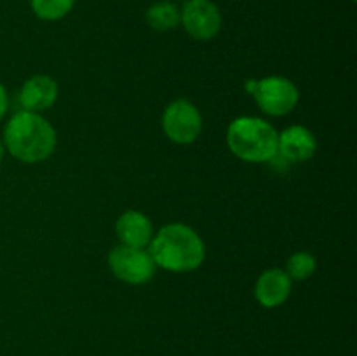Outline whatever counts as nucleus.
Segmentation results:
<instances>
[{"mask_svg": "<svg viewBox=\"0 0 357 356\" xmlns=\"http://www.w3.org/2000/svg\"><path fill=\"white\" fill-rule=\"evenodd\" d=\"M225 136L230 152L246 163H268L278 156L279 131L265 119L255 115L234 119Z\"/></svg>", "mask_w": 357, "mask_h": 356, "instance_id": "7ed1b4c3", "label": "nucleus"}, {"mask_svg": "<svg viewBox=\"0 0 357 356\" xmlns=\"http://www.w3.org/2000/svg\"><path fill=\"white\" fill-rule=\"evenodd\" d=\"M3 157H6V145H3L2 138H0V164H2Z\"/></svg>", "mask_w": 357, "mask_h": 356, "instance_id": "dca6fc26", "label": "nucleus"}, {"mask_svg": "<svg viewBox=\"0 0 357 356\" xmlns=\"http://www.w3.org/2000/svg\"><path fill=\"white\" fill-rule=\"evenodd\" d=\"M7 110H9V94H7L6 87L0 84V121L6 117Z\"/></svg>", "mask_w": 357, "mask_h": 356, "instance_id": "2eb2a0df", "label": "nucleus"}, {"mask_svg": "<svg viewBox=\"0 0 357 356\" xmlns=\"http://www.w3.org/2000/svg\"><path fill=\"white\" fill-rule=\"evenodd\" d=\"M115 234L124 246L149 248L155 230L145 213L129 209L122 213L115 222Z\"/></svg>", "mask_w": 357, "mask_h": 356, "instance_id": "9b49d317", "label": "nucleus"}, {"mask_svg": "<svg viewBox=\"0 0 357 356\" xmlns=\"http://www.w3.org/2000/svg\"><path fill=\"white\" fill-rule=\"evenodd\" d=\"M185 2H187V0H185Z\"/></svg>", "mask_w": 357, "mask_h": 356, "instance_id": "a211bd4d", "label": "nucleus"}, {"mask_svg": "<svg viewBox=\"0 0 357 356\" xmlns=\"http://www.w3.org/2000/svg\"><path fill=\"white\" fill-rule=\"evenodd\" d=\"M352 2H356V0H352Z\"/></svg>", "mask_w": 357, "mask_h": 356, "instance_id": "f3484780", "label": "nucleus"}, {"mask_svg": "<svg viewBox=\"0 0 357 356\" xmlns=\"http://www.w3.org/2000/svg\"><path fill=\"white\" fill-rule=\"evenodd\" d=\"M77 0H30L31 10L44 21L63 20L73 9Z\"/></svg>", "mask_w": 357, "mask_h": 356, "instance_id": "4468645a", "label": "nucleus"}, {"mask_svg": "<svg viewBox=\"0 0 357 356\" xmlns=\"http://www.w3.org/2000/svg\"><path fill=\"white\" fill-rule=\"evenodd\" d=\"M149 251L157 269L169 272H190L201 267L206 244L197 230L181 222L166 223L153 234Z\"/></svg>", "mask_w": 357, "mask_h": 356, "instance_id": "f03ea898", "label": "nucleus"}, {"mask_svg": "<svg viewBox=\"0 0 357 356\" xmlns=\"http://www.w3.org/2000/svg\"><path fill=\"white\" fill-rule=\"evenodd\" d=\"M317 260L309 251H296L286 262V274L291 281H305L316 272Z\"/></svg>", "mask_w": 357, "mask_h": 356, "instance_id": "ddd939ff", "label": "nucleus"}, {"mask_svg": "<svg viewBox=\"0 0 357 356\" xmlns=\"http://www.w3.org/2000/svg\"><path fill=\"white\" fill-rule=\"evenodd\" d=\"M204 121L202 114L192 101L174 100L162 114V131L178 145H190L201 136Z\"/></svg>", "mask_w": 357, "mask_h": 356, "instance_id": "423d86ee", "label": "nucleus"}, {"mask_svg": "<svg viewBox=\"0 0 357 356\" xmlns=\"http://www.w3.org/2000/svg\"><path fill=\"white\" fill-rule=\"evenodd\" d=\"M112 274L128 285H145L153 278L157 265L149 248H132L117 244L108 253Z\"/></svg>", "mask_w": 357, "mask_h": 356, "instance_id": "39448f33", "label": "nucleus"}, {"mask_svg": "<svg viewBox=\"0 0 357 356\" xmlns=\"http://www.w3.org/2000/svg\"><path fill=\"white\" fill-rule=\"evenodd\" d=\"M146 23L157 31L173 30L180 24V9L169 0H160L146 9Z\"/></svg>", "mask_w": 357, "mask_h": 356, "instance_id": "f8f14e48", "label": "nucleus"}, {"mask_svg": "<svg viewBox=\"0 0 357 356\" xmlns=\"http://www.w3.org/2000/svg\"><path fill=\"white\" fill-rule=\"evenodd\" d=\"M58 93V82L52 77L44 75V73L30 77L28 80H24L20 89L21 110L42 114L56 103Z\"/></svg>", "mask_w": 357, "mask_h": 356, "instance_id": "9d476101", "label": "nucleus"}, {"mask_svg": "<svg viewBox=\"0 0 357 356\" xmlns=\"http://www.w3.org/2000/svg\"><path fill=\"white\" fill-rule=\"evenodd\" d=\"M293 281L284 269H267L258 276L255 283V299L261 307L274 309L282 306L291 295Z\"/></svg>", "mask_w": 357, "mask_h": 356, "instance_id": "1a4fd4ad", "label": "nucleus"}, {"mask_svg": "<svg viewBox=\"0 0 357 356\" xmlns=\"http://www.w3.org/2000/svg\"><path fill=\"white\" fill-rule=\"evenodd\" d=\"M317 152L316 135L305 126H289L278 136V156L289 163H305Z\"/></svg>", "mask_w": 357, "mask_h": 356, "instance_id": "6e6552de", "label": "nucleus"}, {"mask_svg": "<svg viewBox=\"0 0 357 356\" xmlns=\"http://www.w3.org/2000/svg\"><path fill=\"white\" fill-rule=\"evenodd\" d=\"M2 142L6 152L24 164H37L52 156L58 145L56 129L42 114L20 110L7 121Z\"/></svg>", "mask_w": 357, "mask_h": 356, "instance_id": "f257e3e1", "label": "nucleus"}, {"mask_svg": "<svg viewBox=\"0 0 357 356\" xmlns=\"http://www.w3.org/2000/svg\"><path fill=\"white\" fill-rule=\"evenodd\" d=\"M180 23L195 40H211L222 30V13L213 0H187Z\"/></svg>", "mask_w": 357, "mask_h": 356, "instance_id": "0eeeda50", "label": "nucleus"}, {"mask_svg": "<svg viewBox=\"0 0 357 356\" xmlns=\"http://www.w3.org/2000/svg\"><path fill=\"white\" fill-rule=\"evenodd\" d=\"M264 114L282 117L291 114L300 101V91L293 80L282 75H268L248 84Z\"/></svg>", "mask_w": 357, "mask_h": 356, "instance_id": "20e7f679", "label": "nucleus"}]
</instances>
